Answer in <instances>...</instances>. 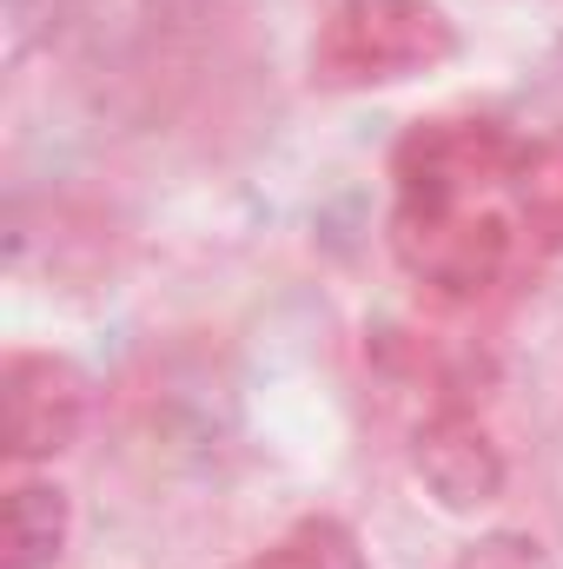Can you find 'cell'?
<instances>
[{"instance_id": "cell-7", "label": "cell", "mask_w": 563, "mask_h": 569, "mask_svg": "<svg viewBox=\"0 0 563 569\" xmlns=\"http://www.w3.org/2000/svg\"><path fill=\"white\" fill-rule=\"evenodd\" d=\"M511 206H517V219L537 246L563 252V140H524Z\"/></svg>"}, {"instance_id": "cell-1", "label": "cell", "mask_w": 563, "mask_h": 569, "mask_svg": "<svg viewBox=\"0 0 563 569\" xmlns=\"http://www.w3.org/2000/svg\"><path fill=\"white\" fill-rule=\"evenodd\" d=\"M457 53V27L437 0H338L312 40V87L372 93L437 73Z\"/></svg>"}, {"instance_id": "cell-2", "label": "cell", "mask_w": 563, "mask_h": 569, "mask_svg": "<svg viewBox=\"0 0 563 569\" xmlns=\"http://www.w3.org/2000/svg\"><path fill=\"white\" fill-rule=\"evenodd\" d=\"M517 232L491 199H398L392 206V259L444 305H471L511 272Z\"/></svg>"}, {"instance_id": "cell-3", "label": "cell", "mask_w": 563, "mask_h": 569, "mask_svg": "<svg viewBox=\"0 0 563 569\" xmlns=\"http://www.w3.org/2000/svg\"><path fill=\"white\" fill-rule=\"evenodd\" d=\"M524 140L504 120H477V113H437L405 127V140L392 146V186L398 199H491L511 192Z\"/></svg>"}, {"instance_id": "cell-4", "label": "cell", "mask_w": 563, "mask_h": 569, "mask_svg": "<svg viewBox=\"0 0 563 569\" xmlns=\"http://www.w3.org/2000/svg\"><path fill=\"white\" fill-rule=\"evenodd\" d=\"M87 425V378L60 351H7L0 365V443L13 463L60 457Z\"/></svg>"}, {"instance_id": "cell-6", "label": "cell", "mask_w": 563, "mask_h": 569, "mask_svg": "<svg viewBox=\"0 0 563 569\" xmlns=\"http://www.w3.org/2000/svg\"><path fill=\"white\" fill-rule=\"evenodd\" d=\"M67 530H73L67 490L20 477L7 490V510H0V569H53L67 550Z\"/></svg>"}, {"instance_id": "cell-8", "label": "cell", "mask_w": 563, "mask_h": 569, "mask_svg": "<svg viewBox=\"0 0 563 569\" xmlns=\"http://www.w3.org/2000/svg\"><path fill=\"white\" fill-rule=\"evenodd\" d=\"M246 569H365V550L338 517H305L279 543H266Z\"/></svg>"}, {"instance_id": "cell-5", "label": "cell", "mask_w": 563, "mask_h": 569, "mask_svg": "<svg viewBox=\"0 0 563 569\" xmlns=\"http://www.w3.org/2000/svg\"><path fill=\"white\" fill-rule=\"evenodd\" d=\"M412 470L444 510H484L504 497V450L464 405H431L412 430Z\"/></svg>"}]
</instances>
